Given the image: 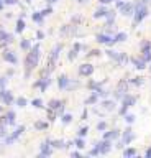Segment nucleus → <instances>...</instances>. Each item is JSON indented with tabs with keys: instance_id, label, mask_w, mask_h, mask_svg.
I'll return each mask as SVG.
<instances>
[{
	"instance_id": "423d86ee",
	"label": "nucleus",
	"mask_w": 151,
	"mask_h": 158,
	"mask_svg": "<svg viewBox=\"0 0 151 158\" xmlns=\"http://www.w3.org/2000/svg\"><path fill=\"white\" fill-rule=\"evenodd\" d=\"M23 132H25V127H23V125H20V127H17V130H15L13 133H12L10 137H5V143H7V145H12L15 140H18V137L22 135Z\"/></svg>"
},
{
	"instance_id": "c85d7f7f",
	"label": "nucleus",
	"mask_w": 151,
	"mask_h": 158,
	"mask_svg": "<svg viewBox=\"0 0 151 158\" xmlns=\"http://www.w3.org/2000/svg\"><path fill=\"white\" fill-rule=\"evenodd\" d=\"M125 40H126V33H123V31H120V33H117L115 36H113V41H115V43L125 41Z\"/></svg>"
},
{
	"instance_id": "c756f323",
	"label": "nucleus",
	"mask_w": 151,
	"mask_h": 158,
	"mask_svg": "<svg viewBox=\"0 0 151 158\" xmlns=\"http://www.w3.org/2000/svg\"><path fill=\"white\" fill-rule=\"evenodd\" d=\"M15 104H17L18 107H26V105H28V100L25 99V97H17V100H15Z\"/></svg>"
},
{
	"instance_id": "2eb2a0df",
	"label": "nucleus",
	"mask_w": 151,
	"mask_h": 158,
	"mask_svg": "<svg viewBox=\"0 0 151 158\" xmlns=\"http://www.w3.org/2000/svg\"><path fill=\"white\" fill-rule=\"evenodd\" d=\"M63 50V43H56L54 48L51 50V54H50V59L53 61H58V56H59V51Z\"/></svg>"
},
{
	"instance_id": "5701e85b",
	"label": "nucleus",
	"mask_w": 151,
	"mask_h": 158,
	"mask_svg": "<svg viewBox=\"0 0 151 158\" xmlns=\"http://www.w3.org/2000/svg\"><path fill=\"white\" fill-rule=\"evenodd\" d=\"M20 48H22L23 51H30L31 50V41L26 40V38H23L22 41H20Z\"/></svg>"
},
{
	"instance_id": "864d4df0",
	"label": "nucleus",
	"mask_w": 151,
	"mask_h": 158,
	"mask_svg": "<svg viewBox=\"0 0 151 158\" xmlns=\"http://www.w3.org/2000/svg\"><path fill=\"white\" fill-rule=\"evenodd\" d=\"M112 2H113V0H100L102 5H107V3H112Z\"/></svg>"
},
{
	"instance_id": "3c124183",
	"label": "nucleus",
	"mask_w": 151,
	"mask_h": 158,
	"mask_svg": "<svg viewBox=\"0 0 151 158\" xmlns=\"http://www.w3.org/2000/svg\"><path fill=\"white\" fill-rule=\"evenodd\" d=\"M36 38H38V40H43V38H44V33H43V31H36Z\"/></svg>"
},
{
	"instance_id": "6e6552de",
	"label": "nucleus",
	"mask_w": 151,
	"mask_h": 158,
	"mask_svg": "<svg viewBox=\"0 0 151 158\" xmlns=\"http://www.w3.org/2000/svg\"><path fill=\"white\" fill-rule=\"evenodd\" d=\"M92 72H94V66L91 63H85V64H81L79 66V74L84 76V78H89Z\"/></svg>"
},
{
	"instance_id": "603ef678",
	"label": "nucleus",
	"mask_w": 151,
	"mask_h": 158,
	"mask_svg": "<svg viewBox=\"0 0 151 158\" xmlns=\"http://www.w3.org/2000/svg\"><path fill=\"white\" fill-rule=\"evenodd\" d=\"M92 54H94V56H99V54H100V51H99V50H92L91 53H89V56H92Z\"/></svg>"
},
{
	"instance_id": "9d476101",
	"label": "nucleus",
	"mask_w": 151,
	"mask_h": 158,
	"mask_svg": "<svg viewBox=\"0 0 151 158\" xmlns=\"http://www.w3.org/2000/svg\"><path fill=\"white\" fill-rule=\"evenodd\" d=\"M133 140H135V135L132 133V130H130V128H126V130L123 132V140H122L120 143L117 145V147H118V148H122L123 145H128L130 142H133Z\"/></svg>"
},
{
	"instance_id": "9b49d317",
	"label": "nucleus",
	"mask_w": 151,
	"mask_h": 158,
	"mask_svg": "<svg viewBox=\"0 0 151 158\" xmlns=\"http://www.w3.org/2000/svg\"><path fill=\"white\" fill-rule=\"evenodd\" d=\"M76 31H77L76 25H63L61 30H59V33H61V36H71V35H74Z\"/></svg>"
},
{
	"instance_id": "f3484780",
	"label": "nucleus",
	"mask_w": 151,
	"mask_h": 158,
	"mask_svg": "<svg viewBox=\"0 0 151 158\" xmlns=\"http://www.w3.org/2000/svg\"><path fill=\"white\" fill-rule=\"evenodd\" d=\"M132 63L136 69H145L146 68V61L143 58H132Z\"/></svg>"
},
{
	"instance_id": "680f3d73",
	"label": "nucleus",
	"mask_w": 151,
	"mask_h": 158,
	"mask_svg": "<svg viewBox=\"0 0 151 158\" xmlns=\"http://www.w3.org/2000/svg\"><path fill=\"white\" fill-rule=\"evenodd\" d=\"M145 2H151V0H145Z\"/></svg>"
},
{
	"instance_id": "aec40b11",
	"label": "nucleus",
	"mask_w": 151,
	"mask_h": 158,
	"mask_svg": "<svg viewBox=\"0 0 151 158\" xmlns=\"http://www.w3.org/2000/svg\"><path fill=\"white\" fill-rule=\"evenodd\" d=\"M107 13H108V10L105 9V7H102V9H99V10H97L95 13L92 15V17L97 20V18H104V17H107Z\"/></svg>"
},
{
	"instance_id": "58836bf2",
	"label": "nucleus",
	"mask_w": 151,
	"mask_h": 158,
	"mask_svg": "<svg viewBox=\"0 0 151 158\" xmlns=\"http://www.w3.org/2000/svg\"><path fill=\"white\" fill-rule=\"evenodd\" d=\"M100 153V150H99V145H95V147H94L91 152H89V156H94V155H99Z\"/></svg>"
},
{
	"instance_id": "7ed1b4c3",
	"label": "nucleus",
	"mask_w": 151,
	"mask_h": 158,
	"mask_svg": "<svg viewBox=\"0 0 151 158\" xmlns=\"http://www.w3.org/2000/svg\"><path fill=\"white\" fill-rule=\"evenodd\" d=\"M48 109H53V111H56L58 114H63V112H64V100L51 99L50 102H48Z\"/></svg>"
},
{
	"instance_id": "5fc2aeb1",
	"label": "nucleus",
	"mask_w": 151,
	"mask_h": 158,
	"mask_svg": "<svg viewBox=\"0 0 151 158\" xmlns=\"http://www.w3.org/2000/svg\"><path fill=\"white\" fill-rule=\"evenodd\" d=\"M71 155H72V156H81V152H72Z\"/></svg>"
},
{
	"instance_id": "e433bc0d",
	"label": "nucleus",
	"mask_w": 151,
	"mask_h": 158,
	"mask_svg": "<svg viewBox=\"0 0 151 158\" xmlns=\"http://www.w3.org/2000/svg\"><path fill=\"white\" fill-rule=\"evenodd\" d=\"M72 122V115L71 114H64L63 115V124H71Z\"/></svg>"
},
{
	"instance_id": "c03bdc74",
	"label": "nucleus",
	"mask_w": 151,
	"mask_h": 158,
	"mask_svg": "<svg viewBox=\"0 0 151 158\" xmlns=\"http://www.w3.org/2000/svg\"><path fill=\"white\" fill-rule=\"evenodd\" d=\"M125 120H126L128 124H133V122H135V115H132V114L126 115V114H125Z\"/></svg>"
},
{
	"instance_id": "4468645a",
	"label": "nucleus",
	"mask_w": 151,
	"mask_h": 158,
	"mask_svg": "<svg viewBox=\"0 0 151 158\" xmlns=\"http://www.w3.org/2000/svg\"><path fill=\"white\" fill-rule=\"evenodd\" d=\"M133 10H135L133 3H126V2H125L123 5L120 7V13L125 15V17H126V15H133Z\"/></svg>"
},
{
	"instance_id": "a19ab883",
	"label": "nucleus",
	"mask_w": 151,
	"mask_h": 158,
	"mask_svg": "<svg viewBox=\"0 0 151 158\" xmlns=\"http://www.w3.org/2000/svg\"><path fill=\"white\" fill-rule=\"evenodd\" d=\"M143 59H145L146 63H149L151 61V51H146V53H143V56H141Z\"/></svg>"
},
{
	"instance_id": "1a4fd4ad",
	"label": "nucleus",
	"mask_w": 151,
	"mask_h": 158,
	"mask_svg": "<svg viewBox=\"0 0 151 158\" xmlns=\"http://www.w3.org/2000/svg\"><path fill=\"white\" fill-rule=\"evenodd\" d=\"M53 155V147L50 145V142H44L41 143V147H39V155L38 156H51Z\"/></svg>"
},
{
	"instance_id": "72a5a7b5",
	"label": "nucleus",
	"mask_w": 151,
	"mask_h": 158,
	"mask_svg": "<svg viewBox=\"0 0 151 158\" xmlns=\"http://www.w3.org/2000/svg\"><path fill=\"white\" fill-rule=\"evenodd\" d=\"M74 145H76V147L79 148V150H82V148L85 147V142H84V139H82V137H79V139H77V140L74 142Z\"/></svg>"
},
{
	"instance_id": "0e129e2a",
	"label": "nucleus",
	"mask_w": 151,
	"mask_h": 158,
	"mask_svg": "<svg viewBox=\"0 0 151 158\" xmlns=\"http://www.w3.org/2000/svg\"><path fill=\"white\" fill-rule=\"evenodd\" d=\"M0 2H3V0H0Z\"/></svg>"
},
{
	"instance_id": "6ab92c4d",
	"label": "nucleus",
	"mask_w": 151,
	"mask_h": 158,
	"mask_svg": "<svg viewBox=\"0 0 151 158\" xmlns=\"http://www.w3.org/2000/svg\"><path fill=\"white\" fill-rule=\"evenodd\" d=\"M136 102V97H133V96H128V94H125L123 96V99H122V104H125L126 107H132V105Z\"/></svg>"
},
{
	"instance_id": "7c9ffc66",
	"label": "nucleus",
	"mask_w": 151,
	"mask_h": 158,
	"mask_svg": "<svg viewBox=\"0 0 151 158\" xmlns=\"http://www.w3.org/2000/svg\"><path fill=\"white\" fill-rule=\"evenodd\" d=\"M35 128H36V130H46L48 124L46 122H41V120H38V122H35Z\"/></svg>"
},
{
	"instance_id": "a878e982",
	"label": "nucleus",
	"mask_w": 151,
	"mask_h": 158,
	"mask_svg": "<svg viewBox=\"0 0 151 158\" xmlns=\"http://www.w3.org/2000/svg\"><path fill=\"white\" fill-rule=\"evenodd\" d=\"M25 26H26V25H25V20L20 17V18H18V22H17V30H15V31H17V33H23Z\"/></svg>"
},
{
	"instance_id": "de8ad7c7",
	"label": "nucleus",
	"mask_w": 151,
	"mask_h": 158,
	"mask_svg": "<svg viewBox=\"0 0 151 158\" xmlns=\"http://www.w3.org/2000/svg\"><path fill=\"white\" fill-rule=\"evenodd\" d=\"M53 13V9L50 7V9H46V10H41V15L43 17H48V15H51Z\"/></svg>"
},
{
	"instance_id": "c9c22d12",
	"label": "nucleus",
	"mask_w": 151,
	"mask_h": 158,
	"mask_svg": "<svg viewBox=\"0 0 151 158\" xmlns=\"http://www.w3.org/2000/svg\"><path fill=\"white\" fill-rule=\"evenodd\" d=\"M135 155H136V150L135 148H126L123 152V156H135Z\"/></svg>"
},
{
	"instance_id": "ddd939ff",
	"label": "nucleus",
	"mask_w": 151,
	"mask_h": 158,
	"mask_svg": "<svg viewBox=\"0 0 151 158\" xmlns=\"http://www.w3.org/2000/svg\"><path fill=\"white\" fill-rule=\"evenodd\" d=\"M97 145H99L100 155H105V153H108L110 148H112V142H110V140H105V139H104V142H100V143H97Z\"/></svg>"
},
{
	"instance_id": "13d9d810",
	"label": "nucleus",
	"mask_w": 151,
	"mask_h": 158,
	"mask_svg": "<svg viewBox=\"0 0 151 158\" xmlns=\"http://www.w3.org/2000/svg\"><path fill=\"white\" fill-rule=\"evenodd\" d=\"M3 5H5V3H3V2H0V12L3 10Z\"/></svg>"
},
{
	"instance_id": "bb28decb",
	"label": "nucleus",
	"mask_w": 151,
	"mask_h": 158,
	"mask_svg": "<svg viewBox=\"0 0 151 158\" xmlns=\"http://www.w3.org/2000/svg\"><path fill=\"white\" fill-rule=\"evenodd\" d=\"M77 86H79V83L74 79H69V83H67V86H66V91H74V89H77Z\"/></svg>"
},
{
	"instance_id": "f8f14e48",
	"label": "nucleus",
	"mask_w": 151,
	"mask_h": 158,
	"mask_svg": "<svg viewBox=\"0 0 151 158\" xmlns=\"http://www.w3.org/2000/svg\"><path fill=\"white\" fill-rule=\"evenodd\" d=\"M95 40H97L99 43H102V44H113V43H115V41H113V36H110L108 33H100V35H97Z\"/></svg>"
},
{
	"instance_id": "f257e3e1",
	"label": "nucleus",
	"mask_w": 151,
	"mask_h": 158,
	"mask_svg": "<svg viewBox=\"0 0 151 158\" xmlns=\"http://www.w3.org/2000/svg\"><path fill=\"white\" fill-rule=\"evenodd\" d=\"M39 53H41V44L36 43L31 46L30 51H26V58H25V79L30 78L31 71L38 66L39 63Z\"/></svg>"
},
{
	"instance_id": "f03ea898",
	"label": "nucleus",
	"mask_w": 151,
	"mask_h": 158,
	"mask_svg": "<svg viewBox=\"0 0 151 158\" xmlns=\"http://www.w3.org/2000/svg\"><path fill=\"white\" fill-rule=\"evenodd\" d=\"M133 7H135V10H133L135 25H138L140 22H143V18H145V17H148V9H146L145 2H136Z\"/></svg>"
},
{
	"instance_id": "2f4dec72",
	"label": "nucleus",
	"mask_w": 151,
	"mask_h": 158,
	"mask_svg": "<svg viewBox=\"0 0 151 158\" xmlns=\"http://www.w3.org/2000/svg\"><path fill=\"white\" fill-rule=\"evenodd\" d=\"M97 99H99V96H97L95 92H92V96L89 97V99H85V104H87V105H91V104H95V102H97Z\"/></svg>"
},
{
	"instance_id": "79ce46f5",
	"label": "nucleus",
	"mask_w": 151,
	"mask_h": 158,
	"mask_svg": "<svg viewBox=\"0 0 151 158\" xmlns=\"http://www.w3.org/2000/svg\"><path fill=\"white\" fill-rule=\"evenodd\" d=\"M105 128H107V124H105V122H99V124H97V130L104 132Z\"/></svg>"
},
{
	"instance_id": "20e7f679",
	"label": "nucleus",
	"mask_w": 151,
	"mask_h": 158,
	"mask_svg": "<svg viewBox=\"0 0 151 158\" xmlns=\"http://www.w3.org/2000/svg\"><path fill=\"white\" fill-rule=\"evenodd\" d=\"M0 100H2V104H5V105H12L13 96H12V92L7 91L5 87H0Z\"/></svg>"
},
{
	"instance_id": "f704fd0d",
	"label": "nucleus",
	"mask_w": 151,
	"mask_h": 158,
	"mask_svg": "<svg viewBox=\"0 0 151 158\" xmlns=\"http://www.w3.org/2000/svg\"><path fill=\"white\" fill-rule=\"evenodd\" d=\"M146 51H151V41L141 43V53H146Z\"/></svg>"
},
{
	"instance_id": "0eeeda50",
	"label": "nucleus",
	"mask_w": 151,
	"mask_h": 158,
	"mask_svg": "<svg viewBox=\"0 0 151 158\" xmlns=\"http://www.w3.org/2000/svg\"><path fill=\"white\" fill-rule=\"evenodd\" d=\"M12 41H13V35L7 33L5 30H0V46L5 48L7 44H10Z\"/></svg>"
},
{
	"instance_id": "a18cd8bd",
	"label": "nucleus",
	"mask_w": 151,
	"mask_h": 158,
	"mask_svg": "<svg viewBox=\"0 0 151 158\" xmlns=\"http://www.w3.org/2000/svg\"><path fill=\"white\" fill-rule=\"evenodd\" d=\"M72 23H82V17H79V15H72Z\"/></svg>"
},
{
	"instance_id": "4c0bfd02",
	"label": "nucleus",
	"mask_w": 151,
	"mask_h": 158,
	"mask_svg": "<svg viewBox=\"0 0 151 158\" xmlns=\"http://www.w3.org/2000/svg\"><path fill=\"white\" fill-rule=\"evenodd\" d=\"M128 84H135V86H141V84H143V78H135L133 81H130Z\"/></svg>"
},
{
	"instance_id": "09e8293b",
	"label": "nucleus",
	"mask_w": 151,
	"mask_h": 158,
	"mask_svg": "<svg viewBox=\"0 0 151 158\" xmlns=\"http://www.w3.org/2000/svg\"><path fill=\"white\" fill-rule=\"evenodd\" d=\"M7 86V78L5 76H0V87H5Z\"/></svg>"
},
{
	"instance_id": "473e14b6",
	"label": "nucleus",
	"mask_w": 151,
	"mask_h": 158,
	"mask_svg": "<svg viewBox=\"0 0 151 158\" xmlns=\"http://www.w3.org/2000/svg\"><path fill=\"white\" fill-rule=\"evenodd\" d=\"M31 105H33V107H36V109H43V107H44V105H43V100L38 99V97L31 100Z\"/></svg>"
},
{
	"instance_id": "39448f33",
	"label": "nucleus",
	"mask_w": 151,
	"mask_h": 158,
	"mask_svg": "<svg viewBox=\"0 0 151 158\" xmlns=\"http://www.w3.org/2000/svg\"><path fill=\"white\" fill-rule=\"evenodd\" d=\"M2 59H3V61H7V63H10V64H13V66H17V64H18L17 54H15L13 51H9V50H5L2 53Z\"/></svg>"
},
{
	"instance_id": "dca6fc26",
	"label": "nucleus",
	"mask_w": 151,
	"mask_h": 158,
	"mask_svg": "<svg viewBox=\"0 0 151 158\" xmlns=\"http://www.w3.org/2000/svg\"><path fill=\"white\" fill-rule=\"evenodd\" d=\"M67 83H69V78L66 74H61L59 78H58V86L61 91H66V86H67Z\"/></svg>"
},
{
	"instance_id": "69168bd1",
	"label": "nucleus",
	"mask_w": 151,
	"mask_h": 158,
	"mask_svg": "<svg viewBox=\"0 0 151 158\" xmlns=\"http://www.w3.org/2000/svg\"><path fill=\"white\" fill-rule=\"evenodd\" d=\"M26 2H30V0H26Z\"/></svg>"
},
{
	"instance_id": "6e6d98bb",
	"label": "nucleus",
	"mask_w": 151,
	"mask_h": 158,
	"mask_svg": "<svg viewBox=\"0 0 151 158\" xmlns=\"http://www.w3.org/2000/svg\"><path fill=\"white\" fill-rule=\"evenodd\" d=\"M46 2L50 3V5H53V3H56V2H58V0H46Z\"/></svg>"
},
{
	"instance_id": "412c9836",
	"label": "nucleus",
	"mask_w": 151,
	"mask_h": 158,
	"mask_svg": "<svg viewBox=\"0 0 151 158\" xmlns=\"http://www.w3.org/2000/svg\"><path fill=\"white\" fill-rule=\"evenodd\" d=\"M118 130H110V132H105L104 133V139L105 140H113V139H118Z\"/></svg>"
},
{
	"instance_id": "37998d69",
	"label": "nucleus",
	"mask_w": 151,
	"mask_h": 158,
	"mask_svg": "<svg viewBox=\"0 0 151 158\" xmlns=\"http://www.w3.org/2000/svg\"><path fill=\"white\" fill-rule=\"evenodd\" d=\"M0 137H2V139H5L7 137V130H5V125H0Z\"/></svg>"
},
{
	"instance_id": "bf43d9fd",
	"label": "nucleus",
	"mask_w": 151,
	"mask_h": 158,
	"mask_svg": "<svg viewBox=\"0 0 151 158\" xmlns=\"http://www.w3.org/2000/svg\"><path fill=\"white\" fill-rule=\"evenodd\" d=\"M76 2H77V3H85L87 0H76Z\"/></svg>"
},
{
	"instance_id": "ea45409f",
	"label": "nucleus",
	"mask_w": 151,
	"mask_h": 158,
	"mask_svg": "<svg viewBox=\"0 0 151 158\" xmlns=\"http://www.w3.org/2000/svg\"><path fill=\"white\" fill-rule=\"evenodd\" d=\"M87 132H89V128L87 127H82V128H79V132H77V133H79V137H82V139H84V137L87 135Z\"/></svg>"
},
{
	"instance_id": "4d7b16f0",
	"label": "nucleus",
	"mask_w": 151,
	"mask_h": 158,
	"mask_svg": "<svg viewBox=\"0 0 151 158\" xmlns=\"http://www.w3.org/2000/svg\"><path fill=\"white\" fill-rule=\"evenodd\" d=\"M146 156H151V148L146 150Z\"/></svg>"
},
{
	"instance_id": "8fccbe9b",
	"label": "nucleus",
	"mask_w": 151,
	"mask_h": 158,
	"mask_svg": "<svg viewBox=\"0 0 151 158\" xmlns=\"http://www.w3.org/2000/svg\"><path fill=\"white\" fill-rule=\"evenodd\" d=\"M126 111H128V107H126L125 104H122V109H120V115H125Z\"/></svg>"
},
{
	"instance_id": "393cba45",
	"label": "nucleus",
	"mask_w": 151,
	"mask_h": 158,
	"mask_svg": "<svg viewBox=\"0 0 151 158\" xmlns=\"http://www.w3.org/2000/svg\"><path fill=\"white\" fill-rule=\"evenodd\" d=\"M105 53H107V56H108V58L115 59L117 63L120 61V54H122V53H117V51H113V50H107V51H105Z\"/></svg>"
},
{
	"instance_id": "4be33fe9",
	"label": "nucleus",
	"mask_w": 151,
	"mask_h": 158,
	"mask_svg": "<svg viewBox=\"0 0 151 158\" xmlns=\"http://www.w3.org/2000/svg\"><path fill=\"white\" fill-rule=\"evenodd\" d=\"M31 18H33V22H35V23H38V25H41V23H43V20H44V17L41 15V12H33Z\"/></svg>"
},
{
	"instance_id": "a211bd4d",
	"label": "nucleus",
	"mask_w": 151,
	"mask_h": 158,
	"mask_svg": "<svg viewBox=\"0 0 151 158\" xmlns=\"http://www.w3.org/2000/svg\"><path fill=\"white\" fill-rule=\"evenodd\" d=\"M5 120H7V125H15V120H17V114L13 111H9L5 114Z\"/></svg>"
},
{
	"instance_id": "052dcab7",
	"label": "nucleus",
	"mask_w": 151,
	"mask_h": 158,
	"mask_svg": "<svg viewBox=\"0 0 151 158\" xmlns=\"http://www.w3.org/2000/svg\"><path fill=\"white\" fill-rule=\"evenodd\" d=\"M0 114H2V105H0Z\"/></svg>"
},
{
	"instance_id": "cd10ccee",
	"label": "nucleus",
	"mask_w": 151,
	"mask_h": 158,
	"mask_svg": "<svg viewBox=\"0 0 151 158\" xmlns=\"http://www.w3.org/2000/svg\"><path fill=\"white\" fill-rule=\"evenodd\" d=\"M102 105H104L105 111H113V109H115V102H113V100H104Z\"/></svg>"
},
{
	"instance_id": "b1692460",
	"label": "nucleus",
	"mask_w": 151,
	"mask_h": 158,
	"mask_svg": "<svg viewBox=\"0 0 151 158\" xmlns=\"http://www.w3.org/2000/svg\"><path fill=\"white\" fill-rule=\"evenodd\" d=\"M50 142V145L53 148H64V145H66V142H63V140H48Z\"/></svg>"
},
{
	"instance_id": "49530a36",
	"label": "nucleus",
	"mask_w": 151,
	"mask_h": 158,
	"mask_svg": "<svg viewBox=\"0 0 151 158\" xmlns=\"http://www.w3.org/2000/svg\"><path fill=\"white\" fill-rule=\"evenodd\" d=\"M76 56H77V51H74V50H72V51H69V61H74V59H76Z\"/></svg>"
},
{
	"instance_id": "e2e57ef3",
	"label": "nucleus",
	"mask_w": 151,
	"mask_h": 158,
	"mask_svg": "<svg viewBox=\"0 0 151 158\" xmlns=\"http://www.w3.org/2000/svg\"><path fill=\"white\" fill-rule=\"evenodd\" d=\"M149 71H151V66H149Z\"/></svg>"
}]
</instances>
